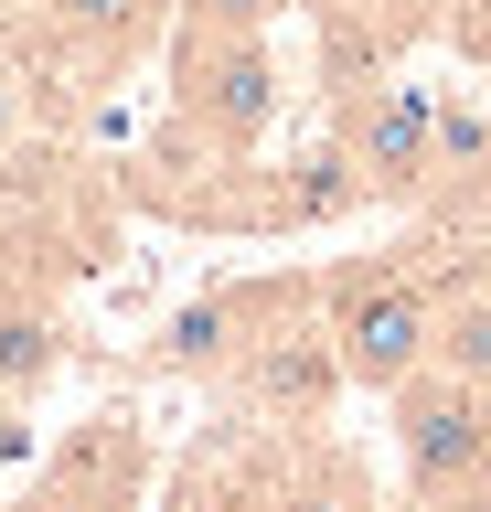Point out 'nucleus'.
Wrapping results in <instances>:
<instances>
[{
    "instance_id": "8",
    "label": "nucleus",
    "mask_w": 491,
    "mask_h": 512,
    "mask_svg": "<svg viewBox=\"0 0 491 512\" xmlns=\"http://www.w3.org/2000/svg\"><path fill=\"white\" fill-rule=\"evenodd\" d=\"M33 22H43V43H54V54L118 75V64H139L171 22H182V0H33Z\"/></svg>"
},
{
    "instance_id": "2",
    "label": "nucleus",
    "mask_w": 491,
    "mask_h": 512,
    "mask_svg": "<svg viewBox=\"0 0 491 512\" xmlns=\"http://www.w3.org/2000/svg\"><path fill=\"white\" fill-rule=\"evenodd\" d=\"M395 427V470H406V502L395 512H491V384L427 363L385 395Z\"/></svg>"
},
{
    "instance_id": "10",
    "label": "nucleus",
    "mask_w": 491,
    "mask_h": 512,
    "mask_svg": "<svg viewBox=\"0 0 491 512\" xmlns=\"http://www.w3.org/2000/svg\"><path fill=\"white\" fill-rule=\"evenodd\" d=\"M75 363V331L54 320V299L33 288H0V406L22 416L33 395H54V374Z\"/></svg>"
},
{
    "instance_id": "4",
    "label": "nucleus",
    "mask_w": 491,
    "mask_h": 512,
    "mask_svg": "<svg viewBox=\"0 0 491 512\" xmlns=\"http://www.w3.org/2000/svg\"><path fill=\"white\" fill-rule=\"evenodd\" d=\"M331 150L363 182L374 214H427L438 203V86H406V75H363V86L331 96Z\"/></svg>"
},
{
    "instance_id": "1",
    "label": "nucleus",
    "mask_w": 491,
    "mask_h": 512,
    "mask_svg": "<svg viewBox=\"0 0 491 512\" xmlns=\"http://www.w3.org/2000/svg\"><path fill=\"white\" fill-rule=\"evenodd\" d=\"M470 267H491V246H470L449 224L321 267V331H331V352H342L353 395H395L406 374L438 363V310H449V288L470 278Z\"/></svg>"
},
{
    "instance_id": "14",
    "label": "nucleus",
    "mask_w": 491,
    "mask_h": 512,
    "mask_svg": "<svg viewBox=\"0 0 491 512\" xmlns=\"http://www.w3.org/2000/svg\"><path fill=\"white\" fill-rule=\"evenodd\" d=\"M22 139H33V86L0 64V150H22Z\"/></svg>"
},
{
    "instance_id": "16",
    "label": "nucleus",
    "mask_w": 491,
    "mask_h": 512,
    "mask_svg": "<svg viewBox=\"0 0 491 512\" xmlns=\"http://www.w3.org/2000/svg\"><path fill=\"white\" fill-rule=\"evenodd\" d=\"M0 224H11V203H0Z\"/></svg>"
},
{
    "instance_id": "15",
    "label": "nucleus",
    "mask_w": 491,
    "mask_h": 512,
    "mask_svg": "<svg viewBox=\"0 0 491 512\" xmlns=\"http://www.w3.org/2000/svg\"><path fill=\"white\" fill-rule=\"evenodd\" d=\"M11 448H22V416H11V406H0V459H11Z\"/></svg>"
},
{
    "instance_id": "13",
    "label": "nucleus",
    "mask_w": 491,
    "mask_h": 512,
    "mask_svg": "<svg viewBox=\"0 0 491 512\" xmlns=\"http://www.w3.org/2000/svg\"><path fill=\"white\" fill-rule=\"evenodd\" d=\"M449 54L491 75V0H449Z\"/></svg>"
},
{
    "instance_id": "3",
    "label": "nucleus",
    "mask_w": 491,
    "mask_h": 512,
    "mask_svg": "<svg viewBox=\"0 0 491 512\" xmlns=\"http://www.w3.org/2000/svg\"><path fill=\"white\" fill-rule=\"evenodd\" d=\"M289 107V75L267 32H171V139L203 160H257V139Z\"/></svg>"
},
{
    "instance_id": "9",
    "label": "nucleus",
    "mask_w": 491,
    "mask_h": 512,
    "mask_svg": "<svg viewBox=\"0 0 491 512\" xmlns=\"http://www.w3.org/2000/svg\"><path fill=\"white\" fill-rule=\"evenodd\" d=\"M267 512H385V491L342 438L299 427V438H267Z\"/></svg>"
},
{
    "instance_id": "6",
    "label": "nucleus",
    "mask_w": 491,
    "mask_h": 512,
    "mask_svg": "<svg viewBox=\"0 0 491 512\" xmlns=\"http://www.w3.org/2000/svg\"><path fill=\"white\" fill-rule=\"evenodd\" d=\"M310 288H321V278H289V267H278V278H214V288H193V299H182V310H171L161 331H150V374L225 384V363H235L246 342H257V331H267L278 310H299Z\"/></svg>"
},
{
    "instance_id": "12",
    "label": "nucleus",
    "mask_w": 491,
    "mask_h": 512,
    "mask_svg": "<svg viewBox=\"0 0 491 512\" xmlns=\"http://www.w3.org/2000/svg\"><path fill=\"white\" fill-rule=\"evenodd\" d=\"M278 22H289V0H182L171 32H278Z\"/></svg>"
},
{
    "instance_id": "5",
    "label": "nucleus",
    "mask_w": 491,
    "mask_h": 512,
    "mask_svg": "<svg viewBox=\"0 0 491 512\" xmlns=\"http://www.w3.org/2000/svg\"><path fill=\"white\" fill-rule=\"evenodd\" d=\"M225 416H246V427H278V438H299V427H321L342 395H353V374H342V352H331L321 331V288L299 299V310H278L257 331V342L225 363Z\"/></svg>"
},
{
    "instance_id": "11",
    "label": "nucleus",
    "mask_w": 491,
    "mask_h": 512,
    "mask_svg": "<svg viewBox=\"0 0 491 512\" xmlns=\"http://www.w3.org/2000/svg\"><path fill=\"white\" fill-rule=\"evenodd\" d=\"M438 363L491 384V267H470V278L449 288V310H438Z\"/></svg>"
},
{
    "instance_id": "7",
    "label": "nucleus",
    "mask_w": 491,
    "mask_h": 512,
    "mask_svg": "<svg viewBox=\"0 0 491 512\" xmlns=\"http://www.w3.org/2000/svg\"><path fill=\"white\" fill-rule=\"evenodd\" d=\"M267 438H278V427H246V416L203 427V438L182 448V470H171L161 512H267Z\"/></svg>"
}]
</instances>
